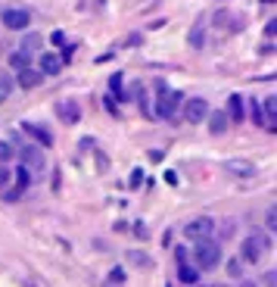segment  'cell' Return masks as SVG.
Instances as JSON below:
<instances>
[{"label":"cell","instance_id":"15","mask_svg":"<svg viewBox=\"0 0 277 287\" xmlns=\"http://www.w3.org/2000/svg\"><path fill=\"white\" fill-rule=\"evenodd\" d=\"M62 60L59 53H41V75H59Z\"/></svg>","mask_w":277,"mask_h":287},{"label":"cell","instance_id":"4","mask_svg":"<svg viewBox=\"0 0 277 287\" xmlns=\"http://www.w3.org/2000/svg\"><path fill=\"white\" fill-rule=\"evenodd\" d=\"M16 156H19V162H22L28 172H41V169L47 166L44 147H37V144H22V147H16Z\"/></svg>","mask_w":277,"mask_h":287},{"label":"cell","instance_id":"42","mask_svg":"<svg viewBox=\"0 0 277 287\" xmlns=\"http://www.w3.org/2000/svg\"><path fill=\"white\" fill-rule=\"evenodd\" d=\"M165 287H172V284H165Z\"/></svg>","mask_w":277,"mask_h":287},{"label":"cell","instance_id":"18","mask_svg":"<svg viewBox=\"0 0 277 287\" xmlns=\"http://www.w3.org/2000/svg\"><path fill=\"white\" fill-rule=\"evenodd\" d=\"M22 53H28V56H34L37 50H41V34L37 31H28L25 37H22V47H19Z\"/></svg>","mask_w":277,"mask_h":287},{"label":"cell","instance_id":"37","mask_svg":"<svg viewBox=\"0 0 277 287\" xmlns=\"http://www.w3.org/2000/svg\"><path fill=\"white\" fill-rule=\"evenodd\" d=\"M274 275H277V272H265V284H268V287H274V281H277Z\"/></svg>","mask_w":277,"mask_h":287},{"label":"cell","instance_id":"9","mask_svg":"<svg viewBox=\"0 0 277 287\" xmlns=\"http://www.w3.org/2000/svg\"><path fill=\"white\" fill-rule=\"evenodd\" d=\"M224 172L230 175V178H252L259 169H255V162H249V159H227L224 162Z\"/></svg>","mask_w":277,"mask_h":287},{"label":"cell","instance_id":"19","mask_svg":"<svg viewBox=\"0 0 277 287\" xmlns=\"http://www.w3.org/2000/svg\"><path fill=\"white\" fill-rule=\"evenodd\" d=\"M215 231H218V243H224V240L233 237L237 225H233V219H224V222H215Z\"/></svg>","mask_w":277,"mask_h":287},{"label":"cell","instance_id":"39","mask_svg":"<svg viewBox=\"0 0 277 287\" xmlns=\"http://www.w3.org/2000/svg\"><path fill=\"white\" fill-rule=\"evenodd\" d=\"M240 287H255V281H240Z\"/></svg>","mask_w":277,"mask_h":287},{"label":"cell","instance_id":"41","mask_svg":"<svg viewBox=\"0 0 277 287\" xmlns=\"http://www.w3.org/2000/svg\"><path fill=\"white\" fill-rule=\"evenodd\" d=\"M4 100H7V97H4V94H0V103H4Z\"/></svg>","mask_w":277,"mask_h":287},{"label":"cell","instance_id":"11","mask_svg":"<svg viewBox=\"0 0 277 287\" xmlns=\"http://www.w3.org/2000/svg\"><path fill=\"white\" fill-rule=\"evenodd\" d=\"M56 116L62 125H78L81 122V106H78L75 100H59L56 103Z\"/></svg>","mask_w":277,"mask_h":287},{"label":"cell","instance_id":"23","mask_svg":"<svg viewBox=\"0 0 277 287\" xmlns=\"http://www.w3.org/2000/svg\"><path fill=\"white\" fill-rule=\"evenodd\" d=\"M10 66L19 72V69H25V66H31V56L28 53H22V50H16V53H10Z\"/></svg>","mask_w":277,"mask_h":287},{"label":"cell","instance_id":"34","mask_svg":"<svg viewBox=\"0 0 277 287\" xmlns=\"http://www.w3.org/2000/svg\"><path fill=\"white\" fill-rule=\"evenodd\" d=\"M265 34H268V37H274V34H277V19H271V22L265 25Z\"/></svg>","mask_w":277,"mask_h":287},{"label":"cell","instance_id":"28","mask_svg":"<svg viewBox=\"0 0 277 287\" xmlns=\"http://www.w3.org/2000/svg\"><path fill=\"white\" fill-rule=\"evenodd\" d=\"M265 231L268 234L277 231V206H268V213H265Z\"/></svg>","mask_w":277,"mask_h":287},{"label":"cell","instance_id":"25","mask_svg":"<svg viewBox=\"0 0 277 287\" xmlns=\"http://www.w3.org/2000/svg\"><path fill=\"white\" fill-rule=\"evenodd\" d=\"M16 159V147L10 141H0V162H13Z\"/></svg>","mask_w":277,"mask_h":287},{"label":"cell","instance_id":"35","mask_svg":"<svg viewBox=\"0 0 277 287\" xmlns=\"http://www.w3.org/2000/svg\"><path fill=\"white\" fill-rule=\"evenodd\" d=\"M134 234H137V237H146V234H150V231H146V228H143V222H134Z\"/></svg>","mask_w":277,"mask_h":287},{"label":"cell","instance_id":"32","mask_svg":"<svg viewBox=\"0 0 277 287\" xmlns=\"http://www.w3.org/2000/svg\"><path fill=\"white\" fill-rule=\"evenodd\" d=\"M72 53H75V44H66V47H62V53H59V60H62V63H69V60H72Z\"/></svg>","mask_w":277,"mask_h":287},{"label":"cell","instance_id":"12","mask_svg":"<svg viewBox=\"0 0 277 287\" xmlns=\"http://www.w3.org/2000/svg\"><path fill=\"white\" fill-rule=\"evenodd\" d=\"M224 112H227V119H230V125H240V122L246 119V103H243V97H240V94H230Z\"/></svg>","mask_w":277,"mask_h":287},{"label":"cell","instance_id":"33","mask_svg":"<svg viewBox=\"0 0 277 287\" xmlns=\"http://www.w3.org/2000/svg\"><path fill=\"white\" fill-rule=\"evenodd\" d=\"M140 181H143V172H140V169H134V172H131V181H128V184H131V187H140Z\"/></svg>","mask_w":277,"mask_h":287},{"label":"cell","instance_id":"5","mask_svg":"<svg viewBox=\"0 0 277 287\" xmlns=\"http://www.w3.org/2000/svg\"><path fill=\"white\" fill-rule=\"evenodd\" d=\"M181 116L190 122V125H203V119L209 116V103L203 97H187L181 103Z\"/></svg>","mask_w":277,"mask_h":287},{"label":"cell","instance_id":"26","mask_svg":"<svg viewBox=\"0 0 277 287\" xmlns=\"http://www.w3.org/2000/svg\"><path fill=\"white\" fill-rule=\"evenodd\" d=\"M125 281H128V269L125 265H115L109 272V284H125Z\"/></svg>","mask_w":277,"mask_h":287},{"label":"cell","instance_id":"14","mask_svg":"<svg viewBox=\"0 0 277 287\" xmlns=\"http://www.w3.org/2000/svg\"><path fill=\"white\" fill-rule=\"evenodd\" d=\"M200 269H196L193 262H178V281L181 284H200Z\"/></svg>","mask_w":277,"mask_h":287},{"label":"cell","instance_id":"1","mask_svg":"<svg viewBox=\"0 0 277 287\" xmlns=\"http://www.w3.org/2000/svg\"><path fill=\"white\" fill-rule=\"evenodd\" d=\"M156 91H159V100H156L153 116H159V119H165V122H175V119H178V109H181V103H184V94H181V91H172L165 81H156Z\"/></svg>","mask_w":277,"mask_h":287},{"label":"cell","instance_id":"27","mask_svg":"<svg viewBox=\"0 0 277 287\" xmlns=\"http://www.w3.org/2000/svg\"><path fill=\"white\" fill-rule=\"evenodd\" d=\"M227 275H230V278H243V259H240V256L227 259Z\"/></svg>","mask_w":277,"mask_h":287},{"label":"cell","instance_id":"7","mask_svg":"<svg viewBox=\"0 0 277 287\" xmlns=\"http://www.w3.org/2000/svg\"><path fill=\"white\" fill-rule=\"evenodd\" d=\"M184 234L190 240H203V237H212L215 234V219L212 216H200V219H193L184 225Z\"/></svg>","mask_w":277,"mask_h":287},{"label":"cell","instance_id":"8","mask_svg":"<svg viewBox=\"0 0 277 287\" xmlns=\"http://www.w3.org/2000/svg\"><path fill=\"white\" fill-rule=\"evenodd\" d=\"M44 78H47V75H41V69L25 66V69L16 72V85H19L22 91H34V88H41V85H44Z\"/></svg>","mask_w":277,"mask_h":287},{"label":"cell","instance_id":"22","mask_svg":"<svg viewBox=\"0 0 277 287\" xmlns=\"http://www.w3.org/2000/svg\"><path fill=\"white\" fill-rule=\"evenodd\" d=\"M13 175H16V184H19V187H28V184L34 181V172H28V169L22 166V162H19V169H16Z\"/></svg>","mask_w":277,"mask_h":287},{"label":"cell","instance_id":"2","mask_svg":"<svg viewBox=\"0 0 277 287\" xmlns=\"http://www.w3.org/2000/svg\"><path fill=\"white\" fill-rule=\"evenodd\" d=\"M271 253V234L268 231H252L249 237H243V243H240V259L243 262H262L265 256Z\"/></svg>","mask_w":277,"mask_h":287},{"label":"cell","instance_id":"13","mask_svg":"<svg viewBox=\"0 0 277 287\" xmlns=\"http://www.w3.org/2000/svg\"><path fill=\"white\" fill-rule=\"evenodd\" d=\"M206 119H209V131H212L215 138H218V135H224V131L230 128V119H227V112H224V109H215V112L209 109V116H206Z\"/></svg>","mask_w":277,"mask_h":287},{"label":"cell","instance_id":"24","mask_svg":"<svg viewBox=\"0 0 277 287\" xmlns=\"http://www.w3.org/2000/svg\"><path fill=\"white\" fill-rule=\"evenodd\" d=\"M13 91H16V78H13V75H0V94L10 100Z\"/></svg>","mask_w":277,"mask_h":287},{"label":"cell","instance_id":"10","mask_svg":"<svg viewBox=\"0 0 277 287\" xmlns=\"http://www.w3.org/2000/svg\"><path fill=\"white\" fill-rule=\"evenodd\" d=\"M22 131H25L37 147H53V131H47L44 125H37V122H22Z\"/></svg>","mask_w":277,"mask_h":287},{"label":"cell","instance_id":"40","mask_svg":"<svg viewBox=\"0 0 277 287\" xmlns=\"http://www.w3.org/2000/svg\"><path fill=\"white\" fill-rule=\"evenodd\" d=\"M262 4H274V0H262Z\"/></svg>","mask_w":277,"mask_h":287},{"label":"cell","instance_id":"36","mask_svg":"<svg viewBox=\"0 0 277 287\" xmlns=\"http://www.w3.org/2000/svg\"><path fill=\"white\" fill-rule=\"evenodd\" d=\"M50 41H53V44L59 47V44H62V41H66V37H62V31H53V34H50Z\"/></svg>","mask_w":277,"mask_h":287},{"label":"cell","instance_id":"16","mask_svg":"<svg viewBox=\"0 0 277 287\" xmlns=\"http://www.w3.org/2000/svg\"><path fill=\"white\" fill-rule=\"evenodd\" d=\"M187 44H190L193 50H203V47H206V28H203V22H196V25L190 28V34H187Z\"/></svg>","mask_w":277,"mask_h":287},{"label":"cell","instance_id":"29","mask_svg":"<svg viewBox=\"0 0 277 287\" xmlns=\"http://www.w3.org/2000/svg\"><path fill=\"white\" fill-rule=\"evenodd\" d=\"M22 194H25V187H19V184H16V187H10V190H4V200H7V203H16V200H19Z\"/></svg>","mask_w":277,"mask_h":287},{"label":"cell","instance_id":"21","mask_svg":"<svg viewBox=\"0 0 277 287\" xmlns=\"http://www.w3.org/2000/svg\"><path fill=\"white\" fill-rule=\"evenodd\" d=\"M122 81H125V78H122V72H115V75L109 78V91H112V97H115V100H125V88H122Z\"/></svg>","mask_w":277,"mask_h":287},{"label":"cell","instance_id":"3","mask_svg":"<svg viewBox=\"0 0 277 287\" xmlns=\"http://www.w3.org/2000/svg\"><path fill=\"white\" fill-rule=\"evenodd\" d=\"M221 262V243L215 237H203V240H196V247H193V265L200 269V272H209Z\"/></svg>","mask_w":277,"mask_h":287},{"label":"cell","instance_id":"43","mask_svg":"<svg viewBox=\"0 0 277 287\" xmlns=\"http://www.w3.org/2000/svg\"><path fill=\"white\" fill-rule=\"evenodd\" d=\"M190 287H196V284H190Z\"/></svg>","mask_w":277,"mask_h":287},{"label":"cell","instance_id":"20","mask_svg":"<svg viewBox=\"0 0 277 287\" xmlns=\"http://www.w3.org/2000/svg\"><path fill=\"white\" fill-rule=\"evenodd\" d=\"M249 119H252V125L265 128V112H262V100H249Z\"/></svg>","mask_w":277,"mask_h":287},{"label":"cell","instance_id":"30","mask_svg":"<svg viewBox=\"0 0 277 287\" xmlns=\"http://www.w3.org/2000/svg\"><path fill=\"white\" fill-rule=\"evenodd\" d=\"M10 181H13V172L7 169V162H0V190H4Z\"/></svg>","mask_w":277,"mask_h":287},{"label":"cell","instance_id":"6","mask_svg":"<svg viewBox=\"0 0 277 287\" xmlns=\"http://www.w3.org/2000/svg\"><path fill=\"white\" fill-rule=\"evenodd\" d=\"M0 22H4L10 31H22L31 25V13L25 7H7L4 13H0Z\"/></svg>","mask_w":277,"mask_h":287},{"label":"cell","instance_id":"38","mask_svg":"<svg viewBox=\"0 0 277 287\" xmlns=\"http://www.w3.org/2000/svg\"><path fill=\"white\" fill-rule=\"evenodd\" d=\"M165 181H168V184H178V172H165Z\"/></svg>","mask_w":277,"mask_h":287},{"label":"cell","instance_id":"17","mask_svg":"<svg viewBox=\"0 0 277 287\" xmlns=\"http://www.w3.org/2000/svg\"><path fill=\"white\" fill-rule=\"evenodd\" d=\"M125 259H128V265H134V269H153V259H150L143 250H125Z\"/></svg>","mask_w":277,"mask_h":287},{"label":"cell","instance_id":"31","mask_svg":"<svg viewBox=\"0 0 277 287\" xmlns=\"http://www.w3.org/2000/svg\"><path fill=\"white\" fill-rule=\"evenodd\" d=\"M187 259H190V250L178 243V247H175V262H187Z\"/></svg>","mask_w":277,"mask_h":287}]
</instances>
